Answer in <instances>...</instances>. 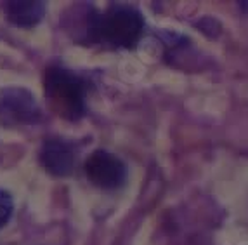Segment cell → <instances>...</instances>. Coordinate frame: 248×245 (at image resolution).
Returning <instances> with one entry per match:
<instances>
[{
  "label": "cell",
  "instance_id": "6",
  "mask_svg": "<svg viewBox=\"0 0 248 245\" xmlns=\"http://www.w3.org/2000/svg\"><path fill=\"white\" fill-rule=\"evenodd\" d=\"M5 16L11 23L23 28L33 26L40 23L44 14H46V5L44 2H23V0H16V2H4L2 5Z\"/></svg>",
  "mask_w": 248,
  "mask_h": 245
},
{
  "label": "cell",
  "instance_id": "5",
  "mask_svg": "<svg viewBox=\"0 0 248 245\" xmlns=\"http://www.w3.org/2000/svg\"><path fill=\"white\" fill-rule=\"evenodd\" d=\"M40 163L52 176H68L75 167V151L61 139H47L40 148Z\"/></svg>",
  "mask_w": 248,
  "mask_h": 245
},
{
  "label": "cell",
  "instance_id": "7",
  "mask_svg": "<svg viewBox=\"0 0 248 245\" xmlns=\"http://www.w3.org/2000/svg\"><path fill=\"white\" fill-rule=\"evenodd\" d=\"M13 209H14L13 196L9 195L5 190L0 188V228L11 219V216H13Z\"/></svg>",
  "mask_w": 248,
  "mask_h": 245
},
{
  "label": "cell",
  "instance_id": "3",
  "mask_svg": "<svg viewBox=\"0 0 248 245\" xmlns=\"http://www.w3.org/2000/svg\"><path fill=\"white\" fill-rule=\"evenodd\" d=\"M42 118L40 106L33 94L23 87H7L0 91V124L5 127L35 124Z\"/></svg>",
  "mask_w": 248,
  "mask_h": 245
},
{
  "label": "cell",
  "instance_id": "2",
  "mask_svg": "<svg viewBox=\"0 0 248 245\" xmlns=\"http://www.w3.org/2000/svg\"><path fill=\"white\" fill-rule=\"evenodd\" d=\"M46 92L64 118H80L85 112L87 83L64 68H50L46 75Z\"/></svg>",
  "mask_w": 248,
  "mask_h": 245
},
{
  "label": "cell",
  "instance_id": "4",
  "mask_svg": "<svg viewBox=\"0 0 248 245\" xmlns=\"http://www.w3.org/2000/svg\"><path fill=\"white\" fill-rule=\"evenodd\" d=\"M83 169L89 181L101 190H116L127 178V165L106 150H97L89 155Z\"/></svg>",
  "mask_w": 248,
  "mask_h": 245
},
{
  "label": "cell",
  "instance_id": "1",
  "mask_svg": "<svg viewBox=\"0 0 248 245\" xmlns=\"http://www.w3.org/2000/svg\"><path fill=\"white\" fill-rule=\"evenodd\" d=\"M142 28H144V17L136 7L113 4L101 14L87 7L83 33L95 44L111 47H132L141 37Z\"/></svg>",
  "mask_w": 248,
  "mask_h": 245
}]
</instances>
